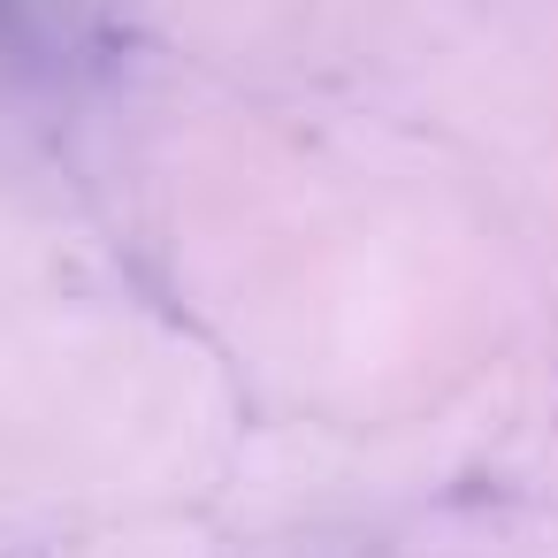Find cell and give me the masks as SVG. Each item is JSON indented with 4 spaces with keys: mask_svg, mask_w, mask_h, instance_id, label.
Instances as JSON below:
<instances>
[{
    "mask_svg": "<svg viewBox=\"0 0 558 558\" xmlns=\"http://www.w3.org/2000/svg\"><path fill=\"white\" fill-rule=\"evenodd\" d=\"M0 9H9V0H0Z\"/></svg>",
    "mask_w": 558,
    "mask_h": 558,
    "instance_id": "obj_1",
    "label": "cell"
}]
</instances>
